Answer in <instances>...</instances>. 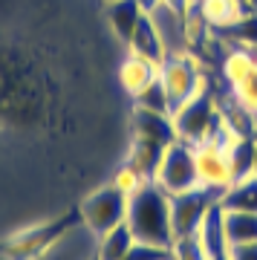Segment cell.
I'll use <instances>...</instances> for the list:
<instances>
[{
	"label": "cell",
	"instance_id": "4316f807",
	"mask_svg": "<svg viewBox=\"0 0 257 260\" xmlns=\"http://www.w3.org/2000/svg\"><path fill=\"white\" fill-rule=\"evenodd\" d=\"M171 251H174V260H208L205 251H202V246H200V240H197V234L174 240Z\"/></svg>",
	"mask_w": 257,
	"mask_h": 260
},
{
	"label": "cell",
	"instance_id": "f1b7e54d",
	"mask_svg": "<svg viewBox=\"0 0 257 260\" xmlns=\"http://www.w3.org/2000/svg\"><path fill=\"white\" fill-rule=\"evenodd\" d=\"M162 3H168V6L176 9V12H185L188 6H191V0H162Z\"/></svg>",
	"mask_w": 257,
	"mask_h": 260
},
{
	"label": "cell",
	"instance_id": "603a6c76",
	"mask_svg": "<svg viewBox=\"0 0 257 260\" xmlns=\"http://www.w3.org/2000/svg\"><path fill=\"white\" fill-rule=\"evenodd\" d=\"M133 104L136 107H145V110H153V113H168L171 116V102H168V93H165V84L159 81H150L142 90V93L133 99Z\"/></svg>",
	"mask_w": 257,
	"mask_h": 260
},
{
	"label": "cell",
	"instance_id": "d4e9b609",
	"mask_svg": "<svg viewBox=\"0 0 257 260\" xmlns=\"http://www.w3.org/2000/svg\"><path fill=\"white\" fill-rule=\"evenodd\" d=\"M124 260H174V251H171V246H156V243L136 240Z\"/></svg>",
	"mask_w": 257,
	"mask_h": 260
},
{
	"label": "cell",
	"instance_id": "5bb4252c",
	"mask_svg": "<svg viewBox=\"0 0 257 260\" xmlns=\"http://www.w3.org/2000/svg\"><path fill=\"white\" fill-rule=\"evenodd\" d=\"M200 6H202L205 20H208V26H211L217 35H226V32L248 12L243 0H200Z\"/></svg>",
	"mask_w": 257,
	"mask_h": 260
},
{
	"label": "cell",
	"instance_id": "e0dca14e",
	"mask_svg": "<svg viewBox=\"0 0 257 260\" xmlns=\"http://www.w3.org/2000/svg\"><path fill=\"white\" fill-rule=\"evenodd\" d=\"M220 205L226 211H257V174L234 179V182L222 191Z\"/></svg>",
	"mask_w": 257,
	"mask_h": 260
},
{
	"label": "cell",
	"instance_id": "f546056e",
	"mask_svg": "<svg viewBox=\"0 0 257 260\" xmlns=\"http://www.w3.org/2000/svg\"><path fill=\"white\" fill-rule=\"evenodd\" d=\"M136 3H139V6H142V12H145V15H147V12H153V9H156V6H159V3H162V0H136Z\"/></svg>",
	"mask_w": 257,
	"mask_h": 260
},
{
	"label": "cell",
	"instance_id": "44dd1931",
	"mask_svg": "<svg viewBox=\"0 0 257 260\" xmlns=\"http://www.w3.org/2000/svg\"><path fill=\"white\" fill-rule=\"evenodd\" d=\"M229 162H231V174H234V179H243V177H248V174H257L254 136H240L237 145L229 150Z\"/></svg>",
	"mask_w": 257,
	"mask_h": 260
},
{
	"label": "cell",
	"instance_id": "4fadbf2b",
	"mask_svg": "<svg viewBox=\"0 0 257 260\" xmlns=\"http://www.w3.org/2000/svg\"><path fill=\"white\" fill-rule=\"evenodd\" d=\"M127 52L142 55V58H147V61H153V64H162V61H165L168 49H165V44H162V38H159L150 15H145V18L139 20L136 32H133L130 41H127Z\"/></svg>",
	"mask_w": 257,
	"mask_h": 260
},
{
	"label": "cell",
	"instance_id": "cb8c5ba5",
	"mask_svg": "<svg viewBox=\"0 0 257 260\" xmlns=\"http://www.w3.org/2000/svg\"><path fill=\"white\" fill-rule=\"evenodd\" d=\"M231 93H234V99H237L251 116H257V67L237 84V87H231Z\"/></svg>",
	"mask_w": 257,
	"mask_h": 260
},
{
	"label": "cell",
	"instance_id": "7a4b0ae2",
	"mask_svg": "<svg viewBox=\"0 0 257 260\" xmlns=\"http://www.w3.org/2000/svg\"><path fill=\"white\" fill-rule=\"evenodd\" d=\"M217 87H214L211 75H205V81L197 93L188 99V102L174 110V127H176V139L191 142V145H200V142L208 139L211 127L220 119V104H217Z\"/></svg>",
	"mask_w": 257,
	"mask_h": 260
},
{
	"label": "cell",
	"instance_id": "30bf717a",
	"mask_svg": "<svg viewBox=\"0 0 257 260\" xmlns=\"http://www.w3.org/2000/svg\"><path fill=\"white\" fill-rule=\"evenodd\" d=\"M197 240L208 260H226L231 251V243L226 237V223H222V205H211L208 214L202 217L200 229H197Z\"/></svg>",
	"mask_w": 257,
	"mask_h": 260
},
{
	"label": "cell",
	"instance_id": "7402d4cb",
	"mask_svg": "<svg viewBox=\"0 0 257 260\" xmlns=\"http://www.w3.org/2000/svg\"><path fill=\"white\" fill-rule=\"evenodd\" d=\"M220 38L231 41L234 47H246V49H251V52H257V12H246V15Z\"/></svg>",
	"mask_w": 257,
	"mask_h": 260
},
{
	"label": "cell",
	"instance_id": "52a82bcc",
	"mask_svg": "<svg viewBox=\"0 0 257 260\" xmlns=\"http://www.w3.org/2000/svg\"><path fill=\"white\" fill-rule=\"evenodd\" d=\"M220 191H211V188H194L188 194L171 197V223H174V240L179 237H191L197 234L202 217L208 214L211 205L220 203Z\"/></svg>",
	"mask_w": 257,
	"mask_h": 260
},
{
	"label": "cell",
	"instance_id": "6da1fadb",
	"mask_svg": "<svg viewBox=\"0 0 257 260\" xmlns=\"http://www.w3.org/2000/svg\"><path fill=\"white\" fill-rule=\"evenodd\" d=\"M133 237L142 243H156V246H174V223H171V194L150 179L130 194L127 220Z\"/></svg>",
	"mask_w": 257,
	"mask_h": 260
},
{
	"label": "cell",
	"instance_id": "8992f818",
	"mask_svg": "<svg viewBox=\"0 0 257 260\" xmlns=\"http://www.w3.org/2000/svg\"><path fill=\"white\" fill-rule=\"evenodd\" d=\"M127 205L130 197L119 185L110 182V185H101L92 194L84 197V203L78 205V214H81V223L95 237H101L104 232H110V229H116L127 220Z\"/></svg>",
	"mask_w": 257,
	"mask_h": 260
},
{
	"label": "cell",
	"instance_id": "9a60e30c",
	"mask_svg": "<svg viewBox=\"0 0 257 260\" xmlns=\"http://www.w3.org/2000/svg\"><path fill=\"white\" fill-rule=\"evenodd\" d=\"M107 20H110V29L116 32V38H119L121 44H127L130 35L136 32L139 20L145 18V12H142V6H139L136 0H113V3H107Z\"/></svg>",
	"mask_w": 257,
	"mask_h": 260
},
{
	"label": "cell",
	"instance_id": "3957f363",
	"mask_svg": "<svg viewBox=\"0 0 257 260\" xmlns=\"http://www.w3.org/2000/svg\"><path fill=\"white\" fill-rule=\"evenodd\" d=\"M205 75H208L205 67L194 52H188V49L185 52H168L165 61L159 64V81L165 84L168 102H171V116L200 90Z\"/></svg>",
	"mask_w": 257,
	"mask_h": 260
},
{
	"label": "cell",
	"instance_id": "7c38bea8",
	"mask_svg": "<svg viewBox=\"0 0 257 260\" xmlns=\"http://www.w3.org/2000/svg\"><path fill=\"white\" fill-rule=\"evenodd\" d=\"M153 26H156L162 44H165L168 52H185L188 49V41H185V23H182V12L171 9L168 3H159L153 12H147Z\"/></svg>",
	"mask_w": 257,
	"mask_h": 260
},
{
	"label": "cell",
	"instance_id": "2e32d148",
	"mask_svg": "<svg viewBox=\"0 0 257 260\" xmlns=\"http://www.w3.org/2000/svg\"><path fill=\"white\" fill-rule=\"evenodd\" d=\"M254 67H257V52H251L246 47H234V44L220 58V73H222V78H226L229 87H237Z\"/></svg>",
	"mask_w": 257,
	"mask_h": 260
},
{
	"label": "cell",
	"instance_id": "d6a6232c",
	"mask_svg": "<svg viewBox=\"0 0 257 260\" xmlns=\"http://www.w3.org/2000/svg\"><path fill=\"white\" fill-rule=\"evenodd\" d=\"M90 260H99V257H95V254H92V257H90Z\"/></svg>",
	"mask_w": 257,
	"mask_h": 260
},
{
	"label": "cell",
	"instance_id": "ba28073f",
	"mask_svg": "<svg viewBox=\"0 0 257 260\" xmlns=\"http://www.w3.org/2000/svg\"><path fill=\"white\" fill-rule=\"evenodd\" d=\"M194 153H197V174H200V185L211 188V191H226V188L234 182V174H231V162L229 153L220 148H214L211 142H200L194 145Z\"/></svg>",
	"mask_w": 257,
	"mask_h": 260
},
{
	"label": "cell",
	"instance_id": "ac0fdd59",
	"mask_svg": "<svg viewBox=\"0 0 257 260\" xmlns=\"http://www.w3.org/2000/svg\"><path fill=\"white\" fill-rule=\"evenodd\" d=\"M165 153V145H156V142H147V139H133L127 150V165H133L145 179H153L159 168V159Z\"/></svg>",
	"mask_w": 257,
	"mask_h": 260
},
{
	"label": "cell",
	"instance_id": "83f0119b",
	"mask_svg": "<svg viewBox=\"0 0 257 260\" xmlns=\"http://www.w3.org/2000/svg\"><path fill=\"white\" fill-rule=\"evenodd\" d=\"M229 260H257V243H243V246H231Z\"/></svg>",
	"mask_w": 257,
	"mask_h": 260
},
{
	"label": "cell",
	"instance_id": "d6986e66",
	"mask_svg": "<svg viewBox=\"0 0 257 260\" xmlns=\"http://www.w3.org/2000/svg\"><path fill=\"white\" fill-rule=\"evenodd\" d=\"M133 243H136V237L130 232V225L121 223V225H116V229H110V232H104L99 237L95 257L99 260H124L127 251L133 249Z\"/></svg>",
	"mask_w": 257,
	"mask_h": 260
},
{
	"label": "cell",
	"instance_id": "484cf974",
	"mask_svg": "<svg viewBox=\"0 0 257 260\" xmlns=\"http://www.w3.org/2000/svg\"><path fill=\"white\" fill-rule=\"evenodd\" d=\"M145 182H150V179H145V177H142V174L136 171V168L127 165V162H124V165L116 171V177H113V185H119L127 197H130V194H136V191L145 185Z\"/></svg>",
	"mask_w": 257,
	"mask_h": 260
},
{
	"label": "cell",
	"instance_id": "4dcf8cb0",
	"mask_svg": "<svg viewBox=\"0 0 257 260\" xmlns=\"http://www.w3.org/2000/svg\"><path fill=\"white\" fill-rule=\"evenodd\" d=\"M243 3H246L248 12H257V0H243Z\"/></svg>",
	"mask_w": 257,
	"mask_h": 260
},
{
	"label": "cell",
	"instance_id": "5b68a950",
	"mask_svg": "<svg viewBox=\"0 0 257 260\" xmlns=\"http://www.w3.org/2000/svg\"><path fill=\"white\" fill-rule=\"evenodd\" d=\"M153 182H156L165 194L179 197L188 194L194 188H200V174H197V153H194L191 142L176 139L171 142L159 159V168L153 174Z\"/></svg>",
	"mask_w": 257,
	"mask_h": 260
},
{
	"label": "cell",
	"instance_id": "1f68e13d",
	"mask_svg": "<svg viewBox=\"0 0 257 260\" xmlns=\"http://www.w3.org/2000/svg\"><path fill=\"white\" fill-rule=\"evenodd\" d=\"M254 162H257V136H254Z\"/></svg>",
	"mask_w": 257,
	"mask_h": 260
},
{
	"label": "cell",
	"instance_id": "277c9868",
	"mask_svg": "<svg viewBox=\"0 0 257 260\" xmlns=\"http://www.w3.org/2000/svg\"><path fill=\"white\" fill-rule=\"evenodd\" d=\"M78 223H81V214L73 211V214H67V217L52 220V223L23 229L20 234H12L9 240L0 246V251H3V257H9V260H38Z\"/></svg>",
	"mask_w": 257,
	"mask_h": 260
},
{
	"label": "cell",
	"instance_id": "ffe728a7",
	"mask_svg": "<svg viewBox=\"0 0 257 260\" xmlns=\"http://www.w3.org/2000/svg\"><path fill=\"white\" fill-rule=\"evenodd\" d=\"M222 223H226V237L231 246L257 243V211H226L222 208Z\"/></svg>",
	"mask_w": 257,
	"mask_h": 260
},
{
	"label": "cell",
	"instance_id": "8fae6325",
	"mask_svg": "<svg viewBox=\"0 0 257 260\" xmlns=\"http://www.w3.org/2000/svg\"><path fill=\"white\" fill-rule=\"evenodd\" d=\"M156 78H159V64H153V61H147L142 55L127 52V58L119 64V84L130 99H136L147 84L156 81Z\"/></svg>",
	"mask_w": 257,
	"mask_h": 260
},
{
	"label": "cell",
	"instance_id": "836d02e7",
	"mask_svg": "<svg viewBox=\"0 0 257 260\" xmlns=\"http://www.w3.org/2000/svg\"><path fill=\"white\" fill-rule=\"evenodd\" d=\"M104 3H113V0H104Z\"/></svg>",
	"mask_w": 257,
	"mask_h": 260
},
{
	"label": "cell",
	"instance_id": "e575fe53",
	"mask_svg": "<svg viewBox=\"0 0 257 260\" xmlns=\"http://www.w3.org/2000/svg\"><path fill=\"white\" fill-rule=\"evenodd\" d=\"M226 260H229V257H226Z\"/></svg>",
	"mask_w": 257,
	"mask_h": 260
},
{
	"label": "cell",
	"instance_id": "9c48e42d",
	"mask_svg": "<svg viewBox=\"0 0 257 260\" xmlns=\"http://www.w3.org/2000/svg\"><path fill=\"white\" fill-rule=\"evenodd\" d=\"M130 133H133V139H147L165 145V148L171 142H176L174 119L168 113H153L145 107H136V104H133V116H130Z\"/></svg>",
	"mask_w": 257,
	"mask_h": 260
}]
</instances>
